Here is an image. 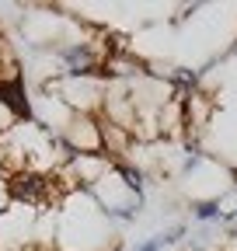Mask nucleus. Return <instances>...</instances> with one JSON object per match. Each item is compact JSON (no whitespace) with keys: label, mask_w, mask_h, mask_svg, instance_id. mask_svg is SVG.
<instances>
[{"label":"nucleus","mask_w":237,"mask_h":251,"mask_svg":"<svg viewBox=\"0 0 237 251\" xmlns=\"http://www.w3.org/2000/svg\"><path fill=\"white\" fill-rule=\"evenodd\" d=\"M7 196L18 202V206H28V209H46L59 199V181L56 175H46L39 168H21L7 178Z\"/></svg>","instance_id":"nucleus-1"},{"label":"nucleus","mask_w":237,"mask_h":251,"mask_svg":"<svg viewBox=\"0 0 237 251\" xmlns=\"http://www.w3.org/2000/svg\"><path fill=\"white\" fill-rule=\"evenodd\" d=\"M59 63H63L67 77H95L105 74V49H98L95 42H70L59 49Z\"/></svg>","instance_id":"nucleus-2"},{"label":"nucleus","mask_w":237,"mask_h":251,"mask_svg":"<svg viewBox=\"0 0 237 251\" xmlns=\"http://www.w3.org/2000/svg\"><path fill=\"white\" fill-rule=\"evenodd\" d=\"M112 171L118 175V181H122L133 196H140V199H143V181H146V178H143V171H140V168H133V164H126V161H112Z\"/></svg>","instance_id":"nucleus-3"},{"label":"nucleus","mask_w":237,"mask_h":251,"mask_svg":"<svg viewBox=\"0 0 237 251\" xmlns=\"http://www.w3.org/2000/svg\"><path fill=\"white\" fill-rule=\"evenodd\" d=\"M192 216L202 220V224H206V220H227L223 209H220V199H202V202H195V206H192Z\"/></svg>","instance_id":"nucleus-4"},{"label":"nucleus","mask_w":237,"mask_h":251,"mask_svg":"<svg viewBox=\"0 0 237 251\" xmlns=\"http://www.w3.org/2000/svg\"><path fill=\"white\" fill-rule=\"evenodd\" d=\"M167 244H164V237H150V241H143V244H136V251H164Z\"/></svg>","instance_id":"nucleus-5"},{"label":"nucleus","mask_w":237,"mask_h":251,"mask_svg":"<svg viewBox=\"0 0 237 251\" xmlns=\"http://www.w3.org/2000/svg\"><path fill=\"white\" fill-rule=\"evenodd\" d=\"M161 237H164V244H178V241L185 237V227L178 224V227H171V230H167V234H161Z\"/></svg>","instance_id":"nucleus-6"}]
</instances>
